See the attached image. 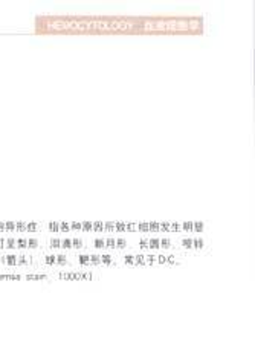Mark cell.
Here are the masks:
<instances>
[{
  "mask_svg": "<svg viewBox=\"0 0 255 351\" xmlns=\"http://www.w3.org/2000/svg\"><path fill=\"white\" fill-rule=\"evenodd\" d=\"M60 229H62V231H69V229H71V225H68V223H62V228H60Z\"/></svg>",
  "mask_w": 255,
  "mask_h": 351,
  "instance_id": "obj_30",
  "label": "cell"
},
{
  "mask_svg": "<svg viewBox=\"0 0 255 351\" xmlns=\"http://www.w3.org/2000/svg\"><path fill=\"white\" fill-rule=\"evenodd\" d=\"M92 231L103 232V231H104V223H103V221H95V223H93V229H92Z\"/></svg>",
  "mask_w": 255,
  "mask_h": 351,
  "instance_id": "obj_3",
  "label": "cell"
},
{
  "mask_svg": "<svg viewBox=\"0 0 255 351\" xmlns=\"http://www.w3.org/2000/svg\"><path fill=\"white\" fill-rule=\"evenodd\" d=\"M99 258H101V263H104V265H113V258L110 255H99Z\"/></svg>",
  "mask_w": 255,
  "mask_h": 351,
  "instance_id": "obj_6",
  "label": "cell"
},
{
  "mask_svg": "<svg viewBox=\"0 0 255 351\" xmlns=\"http://www.w3.org/2000/svg\"><path fill=\"white\" fill-rule=\"evenodd\" d=\"M46 261H48V263H51V265H52V263H57V260H56V256H48V258H46Z\"/></svg>",
  "mask_w": 255,
  "mask_h": 351,
  "instance_id": "obj_31",
  "label": "cell"
},
{
  "mask_svg": "<svg viewBox=\"0 0 255 351\" xmlns=\"http://www.w3.org/2000/svg\"><path fill=\"white\" fill-rule=\"evenodd\" d=\"M71 229H73V231H80V229H82V223H78V221H73V223H71Z\"/></svg>",
  "mask_w": 255,
  "mask_h": 351,
  "instance_id": "obj_26",
  "label": "cell"
},
{
  "mask_svg": "<svg viewBox=\"0 0 255 351\" xmlns=\"http://www.w3.org/2000/svg\"><path fill=\"white\" fill-rule=\"evenodd\" d=\"M182 225V231H191L193 232V223L190 221H185V223H180Z\"/></svg>",
  "mask_w": 255,
  "mask_h": 351,
  "instance_id": "obj_22",
  "label": "cell"
},
{
  "mask_svg": "<svg viewBox=\"0 0 255 351\" xmlns=\"http://www.w3.org/2000/svg\"><path fill=\"white\" fill-rule=\"evenodd\" d=\"M93 246H95L97 249H104L106 247V240H103V239L93 240Z\"/></svg>",
  "mask_w": 255,
  "mask_h": 351,
  "instance_id": "obj_4",
  "label": "cell"
},
{
  "mask_svg": "<svg viewBox=\"0 0 255 351\" xmlns=\"http://www.w3.org/2000/svg\"><path fill=\"white\" fill-rule=\"evenodd\" d=\"M180 245L186 249H191L193 247V239H182L180 240Z\"/></svg>",
  "mask_w": 255,
  "mask_h": 351,
  "instance_id": "obj_7",
  "label": "cell"
},
{
  "mask_svg": "<svg viewBox=\"0 0 255 351\" xmlns=\"http://www.w3.org/2000/svg\"><path fill=\"white\" fill-rule=\"evenodd\" d=\"M115 231L117 232H124L125 231V223H123V221H118V223H115Z\"/></svg>",
  "mask_w": 255,
  "mask_h": 351,
  "instance_id": "obj_16",
  "label": "cell"
},
{
  "mask_svg": "<svg viewBox=\"0 0 255 351\" xmlns=\"http://www.w3.org/2000/svg\"><path fill=\"white\" fill-rule=\"evenodd\" d=\"M170 225H171V223H159V231L170 232Z\"/></svg>",
  "mask_w": 255,
  "mask_h": 351,
  "instance_id": "obj_19",
  "label": "cell"
},
{
  "mask_svg": "<svg viewBox=\"0 0 255 351\" xmlns=\"http://www.w3.org/2000/svg\"><path fill=\"white\" fill-rule=\"evenodd\" d=\"M193 247L202 249V247H204V240H202V239H194V240H193Z\"/></svg>",
  "mask_w": 255,
  "mask_h": 351,
  "instance_id": "obj_10",
  "label": "cell"
},
{
  "mask_svg": "<svg viewBox=\"0 0 255 351\" xmlns=\"http://www.w3.org/2000/svg\"><path fill=\"white\" fill-rule=\"evenodd\" d=\"M127 247V241L124 239H118L117 240V249H124Z\"/></svg>",
  "mask_w": 255,
  "mask_h": 351,
  "instance_id": "obj_18",
  "label": "cell"
},
{
  "mask_svg": "<svg viewBox=\"0 0 255 351\" xmlns=\"http://www.w3.org/2000/svg\"><path fill=\"white\" fill-rule=\"evenodd\" d=\"M62 247H64V249H71V247H72V240H71V239H64V240H62Z\"/></svg>",
  "mask_w": 255,
  "mask_h": 351,
  "instance_id": "obj_17",
  "label": "cell"
},
{
  "mask_svg": "<svg viewBox=\"0 0 255 351\" xmlns=\"http://www.w3.org/2000/svg\"><path fill=\"white\" fill-rule=\"evenodd\" d=\"M139 245H141V247L149 249V241H147V240H141V241H139Z\"/></svg>",
  "mask_w": 255,
  "mask_h": 351,
  "instance_id": "obj_29",
  "label": "cell"
},
{
  "mask_svg": "<svg viewBox=\"0 0 255 351\" xmlns=\"http://www.w3.org/2000/svg\"><path fill=\"white\" fill-rule=\"evenodd\" d=\"M51 245H52V247H62V241L53 239V240L51 241Z\"/></svg>",
  "mask_w": 255,
  "mask_h": 351,
  "instance_id": "obj_27",
  "label": "cell"
},
{
  "mask_svg": "<svg viewBox=\"0 0 255 351\" xmlns=\"http://www.w3.org/2000/svg\"><path fill=\"white\" fill-rule=\"evenodd\" d=\"M205 225L202 221H196V223H193V232H202L204 231Z\"/></svg>",
  "mask_w": 255,
  "mask_h": 351,
  "instance_id": "obj_2",
  "label": "cell"
},
{
  "mask_svg": "<svg viewBox=\"0 0 255 351\" xmlns=\"http://www.w3.org/2000/svg\"><path fill=\"white\" fill-rule=\"evenodd\" d=\"M160 247L164 249H170L171 247V243L169 239H160Z\"/></svg>",
  "mask_w": 255,
  "mask_h": 351,
  "instance_id": "obj_14",
  "label": "cell"
},
{
  "mask_svg": "<svg viewBox=\"0 0 255 351\" xmlns=\"http://www.w3.org/2000/svg\"><path fill=\"white\" fill-rule=\"evenodd\" d=\"M104 231L106 232H113V231H115V223H112V221H107V223H104Z\"/></svg>",
  "mask_w": 255,
  "mask_h": 351,
  "instance_id": "obj_9",
  "label": "cell"
},
{
  "mask_svg": "<svg viewBox=\"0 0 255 351\" xmlns=\"http://www.w3.org/2000/svg\"><path fill=\"white\" fill-rule=\"evenodd\" d=\"M170 231L180 232V231H182V225H180V223H171L170 225Z\"/></svg>",
  "mask_w": 255,
  "mask_h": 351,
  "instance_id": "obj_15",
  "label": "cell"
},
{
  "mask_svg": "<svg viewBox=\"0 0 255 351\" xmlns=\"http://www.w3.org/2000/svg\"><path fill=\"white\" fill-rule=\"evenodd\" d=\"M56 260H57V263H60V265H66V263H68V258H66L64 255H58V256H56Z\"/></svg>",
  "mask_w": 255,
  "mask_h": 351,
  "instance_id": "obj_25",
  "label": "cell"
},
{
  "mask_svg": "<svg viewBox=\"0 0 255 351\" xmlns=\"http://www.w3.org/2000/svg\"><path fill=\"white\" fill-rule=\"evenodd\" d=\"M82 229L84 232H90L93 229V223H90V221H84V223H82Z\"/></svg>",
  "mask_w": 255,
  "mask_h": 351,
  "instance_id": "obj_8",
  "label": "cell"
},
{
  "mask_svg": "<svg viewBox=\"0 0 255 351\" xmlns=\"http://www.w3.org/2000/svg\"><path fill=\"white\" fill-rule=\"evenodd\" d=\"M156 261L158 263H167V256L165 255H158L156 256Z\"/></svg>",
  "mask_w": 255,
  "mask_h": 351,
  "instance_id": "obj_28",
  "label": "cell"
},
{
  "mask_svg": "<svg viewBox=\"0 0 255 351\" xmlns=\"http://www.w3.org/2000/svg\"><path fill=\"white\" fill-rule=\"evenodd\" d=\"M90 263H93V265H101V258H99V255H90Z\"/></svg>",
  "mask_w": 255,
  "mask_h": 351,
  "instance_id": "obj_20",
  "label": "cell"
},
{
  "mask_svg": "<svg viewBox=\"0 0 255 351\" xmlns=\"http://www.w3.org/2000/svg\"><path fill=\"white\" fill-rule=\"evenodd\" d=\"M124 263L125 265H135V255H125Z\"/></svg>",
  "mask_w": 255,
  "mask_h": 351,
  "instance_id": "obj_12",
  "label": "cell"
},
{
  "mask_svg": "<svg viewBox=\"0 0 255 351\" xmlns=\"http://www.w3.org/2000/svg\"><path fill=\"white\" fill-rule=\"evenodd\" d=\"M149 231L159 232V223H156V221H150V223H149Z\"/></svg>",
  "mask_w": 255,
  "mask_h": 351,
  "instance_id": "obj_13",
  "label": "cell"
},
{
  "mask_svg": "<svg viewBox=\"0 0 255 351\" xmlns=\"http://www.w3.org/2000/svg\"><path fill=\"white\" fill-rule=\"evenodd\" d=\"M72 247H83V241L82 240H80V239H73L72 240Z\"/></svg>",
  "mask_w": 255,
  "mask_h": 351,
  "instance_id": "obj_24",
  "label": "cell"
},
{
  "mask_svg": "<svg viewBox=\"0 0 255 351\" xmlns=\"http://www.w3.org/2000/svg\"><path fill=\"white\" fill-rule=\"evenodd\" d=\"M136 229H139L141 232H149V223H136Z\"/></svg>",
  "mask_w": 255,
  "mask_h": 351,
  "instance_id": "obj_11",
  "label": "cell"
},
{
  "mask_svg": "<svg viewBox=\"0 0 255 351\" xmlns=\"http://www.w3.org/2000/svg\"><path fill=\"white\" fill-rule=\"evenodd\" d=\"M106 246L107 247H117V240L115 239H107L106 240Z\"/></svg>",
  "mask_w": 255,
  "mask_h": 351,
  "instance_id": "obj_21",
  "label": "cell"
},
{
  "mask_svg": "<svg viewBox=\"0 0 255 351\" xmlns=\"http://www.w3.org/2000/svg\"><path fill=\"white\" fill-rule=\"evenodd\" d=\"M125 231L135 232L136 231V223H125Z\"/></svg>",
  "mask_w": 255,
  "mask_h": 351,
  "instance_id": "obj_23",
  "label": "cell"
},
{
  "mask_svg": "<svg viewBox=\"0 0 255 351\" xmlns=\"http://www.w3.org/2000/svg\"><path fill=\"white\" fill-rule=\"evenodd\" d=\"M149 241V249H160V240L159 239H150Z\"/></svg>",
  "mask_w": 255,
  "mask_h": 351,
  "instance_id": "obj_1",
  "label": "cell"
},
{
  "mask_svg": "<svg viewBox=\"0 0 255 351\" xmlns=\"http://www.w3.org/2000/svg\"><path fill=\"white\" fill-rule=\"evenodd\" d=\"M78 261L82 263V265H90V255H80Z\"/></svg>",
  "mask_w": 255,
  "mask_h": 351,
  "instance_id": "obj_5",
  "label": "cell"
},
{
  "mask_svg": "<svg viewBox=\"0 0 255 351\" xmlns=\"http://www.w3.org/2000/svg\"><path fill=\"white\" fill-rule=\"evenodd\" d=\"M51 229L52 231H60V226L57 223H51Z\"/></svg>",
  "mask_w": 255,
  "mask_h": 351,
  "instance_id": "obj_32",
  "label": "cell"
}]
</instances>
